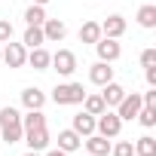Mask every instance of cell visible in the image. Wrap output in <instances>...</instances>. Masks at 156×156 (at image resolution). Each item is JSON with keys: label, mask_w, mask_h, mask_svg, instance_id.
<instances>
[{"label": "cell", "mask_w": 156, "mask_h": 156, "mask_svg": "<svg viewBox=\"0 0 156 156\" xmlns=\"http://www.w3.org/2000/svg\"><path fill=\"white\" fill-rule=\"evenodd\" d=\"M83 98H86L83 83H58L52 89V101L55 104H83Z\"/></svg>", "instance_id": "cell-1"}, {"label": "cell", "mask_w": 156, "mask_h": 156, "mask_svg": "<svg viewBox=\"0 0 156 156\" xmlns=\"http://www.w3.org/2000/svg\"><path fill=\"white\" fill-rule=\"evenodd\" d=\"M95 129H98V135H104V138H116V135H119V129H122V119H119L116 113L104 110V113H98Z\"/></svg>", "instance_id": "cell-2"}, {"label": "cell", "mask_w": 156, "mask_h": 156, "mask_svg": "<svg viewBox=\"0 0 156 156\" xmlns=\"http://www.w3.org/2000/svg\"><path fill=\"white\" fill-rule=\"evenodd\" d=\"M49 64H52L61 76H70V73L76 70V55H73L70 49H58V52L52 55V61H49Z\"/></svg>", "instance_id": "cell-3"}, {"label": "cell", "mask_w": 156, "mask_h": 156, "mask_svg": "<svg viewBox=\"0 0 156 156\" xmlns=\"http://www.w3.org/2000/svg\"><path fill=\"white\" fill-rule=\"evenodd\" d=\"M119 110H116V116L119 119H135L138 116V110L144 107V101H141V95L138 92H132V95H122V101L116 104Z\"/></svg>", "instance_id": "cell-4"}, {"label": "cell", "mask_w": 156, "mask_h": 156, "mask_svg": "<svg viewBox=\"0 0 156 156\" xmlns=\"http://www.w3.org/2000/svg\"><path fill=\"white\" fill-rule=\"evenodd\" d=\"M0 61H6L9 67H22L28 61V52H25L22 43H6V49L0 52Z\"/></svg>", "instance_id": "cell-5"}, {"label": "cell", "mask_w": 156, "mask_h": 156, "mask_svg": "<svg viewBox=\"0 0 156 156\" xmlns=\"http://www.w3.org/2000/svg\"><path fill=\"white\" fill-rule=\"evenodd\" d=\"M95 49H98V58H101V61H107V64L119 58V43H116L113 37H101V40L95 43Z\"/></svg>", "instance_id": "cell-6"}, {"label": "cell", "mask_w": 156, "mask_h": 156, "mask_svg": "<svg viewBox=\"0 0 156 156\" xmlns=\"http://www.w3.org/2000/svg\"><path fill=\"white\" fill-rule=\"evenodd\" d=\"M126 34V19L122 16H107L104 22H101V37H122Z\"/></svg>", "instance_id": "cell-7"}, {"label": "cell", "mask_w": 156, "mask_h": 156, "mask_svg": "<svg viewBox=\"0 0 156 156\" xmlns=\"http://www.w3.org/2000/svg\"><path fill=\"white\" fill-rule=\"evenodd\" d=\"M40 28H43V40H55V43L64 40V34H67V25L61 19H46Z\"/></svg>", "instance_id": "cell-8"}, {"label": "cell", "mask_w": 156, "mask_h": 156, "mask_svg": "<svg viewBox=\"0 0 156 156\" xmlns=\"http://www.w3.org/2000/svg\"><path fill=\"white\" fill-rule=\"evenodd\" d=\"M22 138H25V144H28L31 150H37V153L49 147V132H46V126H43V129H31V132H25Z\"/></svg>", "instance_id": "cell-9"}, {"label": "cell", "mask_w": 156, "mask_h": 156, "mask_svg": "<svg viewBox=\"0 0 156 156\" xmlns=\"http://www.w3.org/2000/svg\"><path fill=\"white\" fill-rule=\"evenodd\" d=\"M89 80H92L95 86H104V83H110V80H113V67H110L107 61H95V64L89 67Z\"/></svg>", "instance_id": "cell-10"}, {"label": "cell", "mask_w": 156, "mask_h": 156, "mask_svg": "<svg viewBox=\"0 0 156 156\" xmlns=\"http://www.w3.org/2000/svg\"><path fill=\"white\" fill-rule=\"evenodd\" d=\"M101 89H104V92H101V101H104V107H116V104L122 101V95H126V89H122L119 83H113V80H110V83H104Z\"/></svg>", "instance_id": "cell-11"}, {"label": "cell", "mask_w": 156, "mask_h": 156, "mask_svg": "<svg viewBox=\"0 0 156 156\" xmlns=\"http://www.w3.org/2000/svg\"><path fill=\"white\" fill-rule=\"evenodd\" d=\"M83 147V138L76 135L73 129H64V132H58V150H64V153H73V150H80Z\"/></svg>", "instance_id": "cell-12"}, {"label": "cell", "mask_w": 156, "mask_h": 156, "mask_svg": "<svg viewBox=\"0 0 156 156\" xmlns=\"http://www.w3.org/2000/svg\"><path fill=\"white\" fill-rule=\"evenodd\" d=\"M73 132L80 135V138H89V135L95 132V116L86 113V110H83V113H76V116H73Z\"/></svg>", "instance_id": "cell-13"}, {"label": "cell", "mask_w": 156, "mask_h": 156, "mask_svg": "<svg viewBox=\"0 0 156 156\" xmlns=\"http://www.w3.org/2000/svg\"><path fill=\"white\" fill-rule=\"evenodd\" d=\"M22 104H25L28 110H40V107L46 104V95H43L40 89H34V86H31V89H25V92H22Z\"/></svg>", "instance_id": "cell-14"}, {"label": "cell", "mask_w": 156, "mask_h": 156, "mask_svg": "<svg viewBox=\"0 0 156 156\" xmlns=\"http://www.w3.org/2000/svg\"><path fill=\"white\" fill-rule=\"evenodd\" d=\"M86 147H89L92 156H107V153H110V141H107L104 135H89Z\"/></svg>", "instance_id": "cell-15"}, {"label": "cell", "mask_w": 156, "mask_h": 156, "mask_svg": "<svg viewBox=\"0 0 156 156\" xmlns=\"http://www.w3.org/2000/svg\"><path fill=\"white\" fill-rule=\"evenodd\" d=\"M28 61H31V67H34V70H46V67H49V61H52V55H49L43 46H37V49H31Z\"/></svg>", "instance_id": "cell-16"}, {"label": "cell", "mask_w": 156, "mask_h": 156, "mask_svg": "<svg viewBox=\"0 0 156 156\" xmlns=\"http://www.w3.org/2000/svg\"><path fill=\"white\" fill-rule=\"evenodd\" d=\"M80 40H83V43H98V40H101V25H98V22H86V25L80 28Z\"/></svg>", "instance_id": "cell-17"}, {"label": "cell", "mask_w": 156, "mask_h": 156, "mask_svg": "<svg viewBox=\"0 0 156 156\" xmlns=\"http://www.w3.org/2000/svg\"><path fill=\"white\" fill-rule=\"evenodd\" d=\"M22 46H31V49L43 46V28H40V25H28V31H25V40H22Z\"/></svg>", "instance_id": "cell-18"}, {"label": "cell", "mask_w": 156, "mask_h": 156, "mask_svg": "<svg viewBox=\"0 0 156 156\" xmlns=\"http://www.w3.org/2000/svg\"><path fill=\"white\" fill-rule=\"evenodd\" d=\"M46 126V116L40 113V110H28L25 116H22V129L25 132H31V129H43Z\"/></svg>", "instance_id": "cell-19"}, {"label": "cell", "mask_w": 156, "mask_h": 156, "mask_svg": "<svg viewBox=\"0 0 156 156\" xmlns=\"http://www.w3.org/2000/svg\"><path fill=\"white\" fill-rule=\"evenodd\" d=\"M138 25L141 28H156V6L153 3H147V6L138 9Z\"/></svg>", "instance_id": "cell-20"}, {"label": "cell", "mask_w": 156, "mask_h": 156, "mask_svg": "<svg viewBox=\"0 0 156 156\" xmlns=\"http://www.w3.org/2000/svg\"><path fill=\"white\" fill-rule=\"evenodd\" d=\"M135 153L138 156H156V138H150V135L138 138L135 141Z\"/></svg>", "instance_id": "cell-21"}, {"label": "cell", "mask_w": 156, "mask_h": 156, "mask_svg": "<svg viewBox=\"0 0 156 156\" xmlns=\"http://www.w3.org/2000/svg\"><path fill=\"white\" fill-rule=\"evenodd\" d=\"M0 132H3V141H6V144H19V141H22V135H25L22 122H16V126H3Z\"/></svg>", "instance_id": "cell-22"}, {"label": "cell", "mask_w": 156, "mask_h": 156, "mask_svg": "<svg viewBox=\"0 0 156 156\" xmlns=\"http://www.w3.org/2000/svg\"><path fill=\"white\" fill-rule=\"evenodd\" d=\"M83 104H86V113H92V116H98V113H104L107 107H104V101H101V95H86L83 98Z\"/></svg>", "instance_id": "cell-23"}, {"label": "cell", "mask_w": 156, "mask_h": 156, "mask_svg": "<svg viewBox=\"0 0 156 156\" xmlns=\"http://www.w3.org/2000/svg\"><path fill=\"white\" fill-rule=\"evenodd\" d=\"M16 122H22V113L16 107H3V110H0V129H3V126H16Z\"/></svg>", "instance_id": "cell-24"}, {"label": "cell", "mask_w": 156, "mask_h": 156, "mask_svg": "<svg viewBox=\"0 0 156 156\" xmlns=\"http://www.w3.org/2000/svg\"><path fill=\"white\" fill-rule=\"evenodd\" d=\"M25 22H28V25H43V22H46V12H43V6H37V3H34V6H28V12H25Z\"/></svg>", "instance_id": "cell-25"}, {"label": "cell", "mask_w": 156, "mask_h": 156, "mask_svg": "<svg viewBox=\"0 0 156 156\" xmlns=\"http://www.w3.org/2000/svg\"><path fill=\"white\" fill-rule=\"evenodd\" d=\"M135 119H141V126H147V129H153V126H156V107H141Z\"/></svg>", "instance_id": "cell-26"}, {"label": "cell", "mask_w": 156, "mask_h": 156, "mask_svg": "<svg viewBox=\"0 0 156 156\" xmlns=\"http://www.w3.org/2000/svg\"><path fill=\"white\" fill-rule=\"evenodd\" d=\"M110 153L113 156H135V144L132 141H119L116 147H110Z\"/></svg>", "instance_id": "cell-27"}, {"label": "cell", "mask_w": 156, "mask_h": 156, "mask_svg": "<svg viewBox=\"0 0 156 156\" xmlns=\"http://www.w3.org/2000/svg\"><path fill=\"white\" fill-rule=\"evenodd\" d=\"M12 40V25L6 19H0V43H9Z\"/></svg>", "instance_id": "cell-28"}, {"label": "cell", "mask_w": 156, "mask_h": 156, "mask_svg": "<svg viewBox=\"0 0 156 156\" xmlns=\"http://www.w3.org/2000/svg\"><path fill=\"white\" fill-rule=\"evenodd\" d=\"M141 64H144V67L156 64V49H144V52H141Z\"/></svg>", "instance_id": "cell-29"}, {"label": "cell", "mask_w": 156, "mask_h": 156, "mask_svg": "<svg viewBox=\"0 0 156 156\" xmlns=\"http://www.w3.org/2000/svg\"><path fill=\"white\" fill-rule=\"evenodd\" d=\"M141 101H144V107H156V86H153V89H150Z\"/></svg>", "instance_id": "cell-30"}, {"label": "cell", "mask_w": 156, "mask_h": 156, "mask_svg": "<svg viewBox=\"0 0 156 156\" xmlns=\"http://www.w3.org/2000/svg\"><path fill=\"white\" fill-rule=\"evenodd\" d=\"M147 83H150V86H156V67H153V64L147 67Z\"/></svg>", "instance_id": "cell-31"}, {"label": "cell", "mask_w": 156, "mask_h": 156, "mask_svg": "<svg viewBox=\"0 0 156 156\" xmlns=\"http://www.w3.org/2000/svg\"><path fill=\"white\" fill-rule=\"evenodd\" d=\"M46 156H67V153H64V150H49Z\"/></svg>", "instance_id": "cell-32"}, {"label": "cell", "mask_w": 156, "mask_h": 156, "mask_svg": "<svg viewBox=\"0 0 156 156\" xmlns=\"http://www.w3.org/2000/svg\"><path fill=\"white\" fill-rule=\"evenodd\" d=\"M34 3H37V6H46V3H49V0H34Z\"/></svg>", "instance_id": "cell-33"}, {"label": "cell", "mask_w": 156, "mask_h": 156, "mask_svg": "<svg viewBox=\"0 0 156 156\" xmlns=\"http://www.w3.org/2000/svg\"><path fill=\"white\" fill-rule=\"evenodd\" d=\"M25 156H40V153H37V150H28V153H25Z\"/></svg>", "instance_id": "cell-34"}, {"label": "cell", "mask_w": 156, "mask_h": 156, "mask_svg": "<svg viewBox=\"0 0 156 156\" xmlns=\"http://www.w3.org/2000/svg\"><path fill=\"white\" fill-rule=\"evenodd\" d=\"M89 156H92V153H89Z\"/></svg>", "instance_id": "cell-35"}]
</instances>
